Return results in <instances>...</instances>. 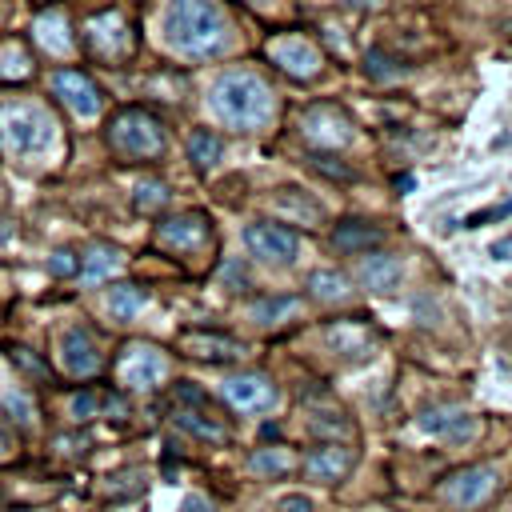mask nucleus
Masks as SVG:
<instances>
[{
  "label": "nucleus",
  "mask_w": 512,
  "mask_h": 512,
  "mask_svg": "<svg viewBox=\"0 0 512 512\" xmlns=\"http://www.w3.org/2000/svg\"><path fill=\"white\" fill-rule=\"evenodd\" d=\"M56 356H60L64 376H72V380H92V376L104 368L100 344H96L92 328H84V324H72V328H64V332H60Z\"/></svg>",
  "instance_id": "4468645a"
},
{
  "label": "nucleus",
  "mask_w": 512,
  "mask_h": 512,
  "mask_svg": "<svg viewBox=\"0 0 512 512\" xmlns=\"http://www.w3.org/2000/svg\"><path fill=\"white\" fill-rule=\"evenodd\" d=\"M324 336H328V344L336 348V352H344L348 360H364L368 352H372V328L360 320V316H344V320H332L328 328H324Z\"/></svg>",
  "instance_id": "412c9836"
},
{
  "label": "nucleus",
  "mask_w": 512,
  "mask_h": 512,
  "mask_svg": "<svg viewBox=\"0 0 512 512\" xmlns=\"http://www.w3.org/2000/svg\"><path fill=\"white\" fill-rule=\"evenodd\" d=\"M148 288H140V284H112L108 288V312L120 320V324H128V320H136L144 308H148Z\"/></svg>",
  "instance_id": "bb28decb"
},
{
  "label": "nucleus",
  "mask_w": 512,
  "mask_h": 512,
  "mask_svg": "<svg viewBox=\"0 0 512 512\" xmlns=\"http://www.w3.org/2000/svg\"><path fill=\"white\" fill-rule=\"evenodd\" d=\"M32 72H36L32 52H28L20 40H4V44H0V80L12 84V80H28Z\"/></svg>",
  "instance_id": "c85d7f7f"
},
{
  "label": "nucleus",
  "mask_w": 512,
  "mask_h": 512,
  "mask_svg": "<svg viewBox=\"0 0 512 512\" xmlns=\"http://www.w3.org/2000/svg\"><path fill=\"white\" fill-rule=\"evenodd\" d=\"M268 60L288 76V80H316L320 68H324V52L308 40V36H296V32H284L276 40H268Z\"/></svg>",
  "instance_id": "9b49d317"
},
{
  "label": "nucleus",
  "mask_w": 512,
  "mask_h": 512,
  "mask_svg": "<svg viewBox=\"0 0 512 512\" xmlns=\"http://www.w3.org/2000/svg\"><path fill=\"white\" fill-rule=\"evenodd\" d=\"M84 48L96 56V60H108V64H116V60H124V56H132V48H136V36H132V24L116 12V8H104V12H92L88 20H84Z\"/></svg>",
  "instance_id": "1a4fd4ad"
},
{
  "label": "nucleus",
  "mask_w": 512,
  "mask_h": 512,
  "mask_svg": "<svg viewBox=\"0 0 512 512\" xmlns=\"http://www.w3.org/2000/svg\"><path fill=\"white\" fill-rule=\"evenodd\" d=\"M120 268H124L120 248H112V244H104V240H92V244L80 252V268H76V276H80V284H100V280L116 276Z\"/></svg>",
  "instance_id": "4be33fe9"
},
{
  "label": "nucleus",
  "mask_w": 512,
  "mask_h": 512,
  "mask_svg": "<svg viewBox=\"0 0 512 512\" xmlns=\"http://www.w3.org/2000/svg\"><path fill=\"white\" fill-rule=\"evenodd\" d=\"M404 280V264L396 252H384V248H372V252H360L356 256V284L376 292V296H388L396 292Z\"/></svg>",
  "instance_id": "a211bd4d"
},
{
  "label": "nucleus",
  "mask_w": 512,
  "mask_h": 512,
  "mask_svg": "<svg viewBox=\"0 0 512 512\" xmlns=\"http://www.w3.org/2000/svg\"><path fill=\"white\" fill-rule=\"evenodd\" d=\"M208 104L228 128H240V132H260L276 116V96H272L268 80L252 68L220 72L208 88Z\"/></svg>",
  "instance_id": "f03ea898"
},
{
  "label": "nucleus",
  "mask_w": 512,
  "mask_h": 512,
  "mask_svg": "<svg viewBox=\"0 0 512 512\" xmlns=\"http://www.w3.org/2000/svg\"><path fill=\"white\" fill-rule=\"evenodd\" d=\"M244 4H252V8H272L276 0H244Z\"/></svg>",
  "instance_id": "c03bdc74"
},
{
  "label": "nucleus",
  "mask_w": 512,
  "mask_h": 512,
  "mask_svg": "<svg viewBox=\"0 0 512 512\" xmlns=\"http://www.w3.org/2000/svg\"><path fill=\"white\" fill-rule=\"evenodd\" d=\"M4 452H8V440H4V436H0V456H4Z\"/></svg>",
  "instance_id": "a18cd8bd"
},
{
  "label": "nucleus",
  "mask_w": 512,
  "mask_h": 512,
  "mask_svg": "<svg viewBox=\"0 0 512 512\" xmlns=\"http://www.w3.org/2000/svg\"><path fill=\"white\" fill-rule=\"evenodd\" d=\"M224 280H228V288H240V292H244V288H248L244 264H240V260H228V264H224Z\"/></svg>",
  "instance_id": "ea45409f"
},
{
  "label": "nucleus",
  "mask_w": 512,
  "mask_h": 512,
  "mask_svg": "<svg viewBox=\"0 0 512 512\" xmlns=\"http://www.w3.org/2000/svg\"><path fill=\"white\" fill-rule=\"evenodd\" d=\"M176 348L192 360H208V364H232L244 356V340L216 332V328H184L176 336Z\"/></svg>",
  "instance_id": "f3484780"
},
{
  "label": "nucleus",
  "mask_w": 512,
  "mask_h": 512,
  "mask_svg": "<svg viewBox=\"0 0 512 512\" xmlns=\"http://www.w3.org/2000/svg\"><path fill=\"white\" fill-rule=\"evenodd\" d=\"M344 8H380V0H340Z\"/></svg>",
  "instance_id": "37998d69"
},
{
  "label": "nucleus",
  "mask_w": 512,
  "mask_h": 512,
  "mask_svg": "<svg viewBox=\"0 0 512 512\" xmlns=\"http://www.w3.org/2000/svg\"><path fill=\"white\" fill-rule=\"evenodd\" d=\"M356 468V448L348 440H320L316 448L304 452L300 460V472L316 484H336V480H348V472Z\"/></svg>",
  "instance_id": "dca6fc26"
},
{
  "label": "nucleus",
  "mask_w": 512,
  "mask_h": 512,
  "mask_svg": "<svg viewBox=\"0 0 512 512\" xmlns=\"http://www.w3.org/2000/svg\"><path fill=\"white\" fill-rule=\"evenodd\" d=\"M364 72H368V80L388 84V80H400L408 68H404V60H396L392 52H384V48H368V56H364Z\"/></svg>",
  "instance_id": "72a5a7b5"
},
{
  "label": "nucleus",
  "mask_w": 512,
  "mask_h": 512,
  "mask_svg": "<svg viewBox=\"0 0 512 512\" xmlns=\"http://www.w3.org/2000/svg\"><path fill=\"white\" fill-rule=\"evenodd\" d=\"M332 248L336 252H344V256H360V252H372V248H380L384 244V228L380 224H372V220H340L336 228H332Z\"/></svg>",
  "instance_id": "aec40b11"
},
{
  "label": "nucleus",
  "mask_w": 512,
  "mask_h": 512,
  "mask_svg": "<svg viewBox=\"0 0 512 512\" xmlns=\"http://www.w3.org/2000/svg\"><path fill=\"white\" fill-rule=\"evenodd\" d=\"M504 216H512V200H504V204H488V208H480V212H468L460 224H464V228H484V224L504 220Z\"/></svg>",
  "instance_id": "4c0bfd02"
},
{
  "label": "nucleus",
  "mask_w": 512,
  "mask_h": 512,
  "mask_svg": "<svg viewBox=\"0 0 512 512\" xmlns=\"http://www.w3.org/2000/svg\"><path fill=\"white\" fill-rule=\"evenodd\" d=\"M180 512H216V508H212L204 496H196V492H192V496H184V500H180Z\"/></svg>",
  "instance_id": "a19ab883"
},
{
  "label": "nucleus",
  "mask_w": 512,
  "mask_h": 512,
  "mask_svg": "<svg viewBox=\"0 0 512 512\" xmlns=\"http://www.w3.org/2000/svg\"><path fill=\"white\" fill-rule=\"evenodd\" d=\"M244 244H248V252L256 256V260H264V264H292L296 260V252H300V236H296V228H288V224H276V220H256V224H248L244 228Z\"/></svg>",
  "instance_id": "ddd939ff"
},
{
  "label": "nucleus",
  "mask_w": 512,
  "mask_h": 512,
  "mask_svg": "<svg viewBox=\"0 0 512 512\" xmlns=\"http://www.w3.org/2000/svg\"><path fill=\"white\" fill-rule=\"evenodd\" d=\"M220 156H224V140H220L212 128H192V132H188V160H192L196 172L216 168Z\"/></svg>",
  "instance_id": "cd10ccee"
},
{
  "label": "nucleus",
  "mask_w": 512,
  "mask_h": 512,
  "mask_svg": "<svg viewBox=\"0 0 512 512\" xmlns=\"http://www.w3.org/2000/svg\"><path fill=\"white\" fill-rule=\"evenodd\" d=\"M276 208H280V212H292L300 224H320V220H324V208H320L312 196H304L300 188H280V192H276Z\"/></svg>",
  "instance_id": "2f4dec72"
},
{
  "label": "nucleus",
  "mask_w": 512,
  "mask_h": 512,
  "mask_svg": "<svg viewBox=\"0 0 512 512\" xmlns=\"http://www.w3.org/2000/svg\"><path fill=\"white\" fill-rule=\"evenodd\" d=\"M156 244L168 248V252H180V256H200V252H208V248L216 244L212 216L200 212V208L164 216V220L156 224Z\"/></svg>",
  "instance_id": "6e6552de"
},
{
  "label": "nucleus",
  "mask_w": 512,
  "mask_h": 512,
  "mask_svg": "<svg viewBox=\"0 0 512 512\" xmlns=\"http://www.w3.org/2000/svg\"><path fill=\"white\" fill-rule=\"evenodd\" d=\"M0 408H4V416H8L12 424L36 428V400L28 396V388H8V392L0 396Z\"/></svg>",
  "instance_id": "473e14b6"
},
{
  "label": "nucleus",
  "mask_w": 512,
  "mask_h": 512,
  "mask_svg": "<svg viewBox=\"0 0 512 512\" xmlns=\"http://www.w3.org/2000/svg\"><path fill=\"white\" fill-rule=\"evenodd\" d=\"M76 268H80V252H72V248H56V252L48 256V272H52L56 280L76 276Z\"/></svg>",
  "instance_id": "e433bc0d"
},
{
  "label": "nucleus",
  "mask_w": 512,
  "mask_h": 512,
  "mask_svg": "<svg viewBox=\"0 0 512 512\" xmlns=\"http://www.w3.org/2000/svg\"><path fill=\"white\" fill-rule=\"evenodd\" d=\"M276 512H312V500L304 492H288L276 500Z\"/></svg>",
  "instance_id": "58836bf2"
},
{
  "label": "nucleus",
  "mask_w": 512,
  "mask_h": 512,
  "mask_svg": "<svg viewBox=\"0 0 512 512\" xmlns=\"http://www.w3.org/2000/svg\"><path fill=\"white\" fill-rule=\"evenodd\" d=\"M172 420H176L180 432L196 436L200 444H228V428H224L216 416H208V408L200 412V408H180V404H176Z\"/></svg>",
  "instance_id": "393cba45"
},
{
  "label": "nucleus",
  "mask_w": 512,
  "mask_h": 512,
  "mask_svg": "<svg viewBox=\"0 0 512 512\" xmlns=\"http://www.w3.org/2000/svg\"><path fill=\"white\" fill-rule=\"evenodd\" d=\"M112 372H116L120 388H128V392H156L168 380V356L148 340H132L120 348Z\"/></svg>",
  "instance_id": "39448f33"
},
{
  "label": "nucleus",
  "mask_w": 512,
  "mask_h": 512,
  "mask_svg": "<svg viewBox=\"0 0 512 512\" xmlns=\"http://www.w3.org/2000/svg\"><path fill=\"white\" fill-rule=\"evenodd\" d=\"M108 148L112 156H120L124 164H152L168 152V136H164V124L152 108L144 104H124L112 112L108 120Z\"/></svg>",
  "instance_id": "7ed1b4c3"
},
{
  "label": "nucleus",
  "mask_w": 512,
  "mask_h": 512,
  "mask_svg": "<svg viewBox=\"0 0 512 512\" xmlns=\"http://www.w3.org/2000/svg\"><path fill=\"white\" fill-rule=\"evenodd\" d=\"M32 40L48 52V56H72L76 52V36H72V28H68V16H64V8H44V12H36V20H32Z\"/></svg>",
  "instance_id": "6ab92c4d"
},
{
  "label": "nucleus",
  "mask_w": 512,
  "mask_h": 512,
  "mask_svg": "<svg viewBox=\"0 0 512 512\" xmlns=\"http://www.w3.org/2000/svg\"><path fill=\"white\" fill-rule=\"evenodd\" d=\"M304 308L300 296H288V292H272V296H260L248 304V316L260 324V328H280L288 320H296V312Z\"/></svg>",
  "instance_id": "5701e85b"
},
{
  "label": "nucleus",
  "mask_w": 512,
  "mask_h": 512,
  "mask_svg": "<svg viewBox=\"0 0 512 512\" xmlns=\"http://www.w3.org/2000/svg\"><path fill=\"white\" fill-rule=\"evenodd\" d=\"M56 136V124L48 116L44 104H32V100H8L0 104V148L12 156V160H24V156H40Z\"/></svg>",
  "instance_id": "20e7f679"
},
{
  "label": "nucleus",
  "mask_w": 512,
  "mask_h": 512,
  "mask_svg": "<svg viewBox=\"0 0 512 512\" xmlns=\"http://www.w3.org/2000/svg\"><path fill=\"white\" fill-rule=\"evenodd\" d=\"M52 92L56 100L76 116V120H96L104 112V92L96 88V80L80 68H56L52 72Z\"/></svg>",
  "instance_id": "f8f14e48"
},
{
  "label": "nucleus",
  "mask_w": 512,
  "mask_h": 512,
  "mask_svg": "<svg viewBox=\"0 0 512 512\" xmlns=\"http://www.w3.org/2000/svg\"><path fill=\"white\" fill-rule=\"evenodd\" d=\"M168 200H172V192H168V184H164L160 176L140 180L136 192H132V208H136L140 216H156L160 208H168Z\"/></svg>",
  "instance_id": "7c9ffc66"
},
{
  "label": "nucleus",
  "mask_w": 512,
  "mask_h": 512,
  "mask_svg": "<svg viewBox=\"0 0 512 512\" xmlns=\"http://www.w3.org/2000/svg\"><path fill=\"white\" fill-rule=\"evenodd\" d=\"M508 512H512V508H508Z\"/></svg>",
  "instance_id": "49530a36"
},
{
  "label": "nucleus",
  "mask_w": 512,
  "mask_h": 512,
  "mask_svg": "<svg viewBox=\"0 0 512 512\" xmlns=\"http://www.w3.org/2000/svg\"><path fill=\"white\" fill-rule=\"evenodd\" d=\"M416 428L428 436H440L448 444H472L480 436V416H472L460 404H428L416 416Z\"/></svg>",
  "instance_id": "2eb2a0df"
},
{
  "label": "nucleus",
  "mask_w": 512,
  "mask_h": 512,
  "mask_svg": "<svg viewBox=\"0 0 512 512\" xmlns=\"http://www.w3.org/2000/svg\"><path fill=\"white\" fill-rule=\"evenodd\" d=\"M164 44L184 60H212L228 48V12L216 0H168Z\"/></svg>",
  "instance_id": "f257e3e1"
},
{
  "label": "nucleus",
  "mask_w": 512,
  "mask_h": 512,
  "mask_svg": "<svg viewBox=\"0 0 512 512\" xmlns=\"http://www.w3.org/2000/svg\"><path fill=\"white\" fill-rule=\"evenodd\" d=\"M500 488V468L480 460V464H464L456 468L444 484H440V500L456 512H472V508H484L492 500V492Z\"/></svg>",
  "instance_id": "0eeeda50"
},
{
  "label": "nucleus",
  "mask_w": 512,
  "mask_h": 512,
  "mask_svg": "<svg viewBox=\"0 0 512 512\" xmlns=\"http://www.w3.org/2000/svg\"><path fill=\"white\" fill-rule=\"evenodd\" d=\"M304 288H308V296L316 304H348L352 300V280L340 268H316V272H308Z\"/></svg>",
  "instance_id": "b1692460"
},
{
  "label": "nucleus",
  "mask_w": 512,
  "mask_h": 512,
  "mask_svg": "<svg viewBox=\"0 0 512 512\" xmlns=\"http://www.w3.org/2000/svg\"><path fill=\"white\" fill-rule=\"evenodd\" d=\"M124 412V400L120 396H108V392H96V388H84V392H76L72 396V416L76 420H96V416H104V412Z\"/></svg>",
  "instance_id": "c756f323"
},
{
  "label": "nucleus",
  "mask_w": 512,
  "mask_h": 512,
  "mask_svg": "<svg viewBox=\"0 0 512 512\" xmlns=\"http://www.w3.org/2000/svg\"><path fill=\"white\" fill-rule=\"evenodd\" d=\"M248 472L260 476V480H284V476L300 472V460L284 444H272V448H256L248 456Z\"/></svg>",
  "instance_id": "a878e982"
},
{
  "label": "nucleus",
  "mask_w": 512,
  "mask_h": 512,
  "mask_svg": "<svg viewBox=\"0 0 512 512\" xmlns=\"http://www.w3.org/2000/svg\"><path fill=\"white\" fill-rule=\"evenodd\" d=\"M356 136V124L344 108L320 100V104H308L304 116H300V140L312 148V152H340L348 148Z\"/></svg>",
  "instance_id": "423d86ee"
},
{
  "label": "nucleus",
  "mask_w": 512,
  "mask_h": 512,
  "mask_svg": "<svg viewBox=\"0 0 512 512\" xmlns=\"http://www.w3.org/2000/svg\"><path fill=\"white\" fill-rule=\"evenodd\" d=\"M308 432L320 436V440H336V436L348 440V436H352V424H348L340 412H316V416L308 420Z\"/></svg>",
  "instance_id": "f704fd0d"
},
{
  "label": "nucleus",
  "mask_w": 512,
  "mask_h": 512,
  "mask_svg": "<svg viewBox=\"0 0 512 512\" xmlns=\"http://www.w3.org/2000/svg\"><path fill=\"white\" fill-rule=\"evenodd\" d=\"M308 164L320 172V176H328V180H352L356 172L344 164V160H336L332 152H308Z\"/></svg>",
  "instance_id": "c9c22d12"
},
{
  "label": "nucleus",
  "mask_w": 512,
  "mask_h": 512,
  "mask_svg": "<svg viewBox=\"0 0 512 512\" xmlns=\"http://www.w3.org/2000/svg\"><path fill=\"white\" fill-rule=\"evenodd\" d=\"M220 400L236 412V416H264L276 408L280 388L272 376L264 372H232L220 380Z\"/></svg>",
  "instance_id": "9d476101"
},
{
  "label": "nucleus",
  "mask_w": 512,
  "mask_h": 512,
  "mask_svg": "<svg viewBox=\"0 0 512 512\" xmlns=\"http://www.w3.org/2000/svg\"><path fill=\"white\" fill-rule=\"evenodd\" d=\"M496 260H512V236H504V240H496L492 248H488Z\"/></svg>",
  "instance_id": "79ce46f5"
}]
</instances>
